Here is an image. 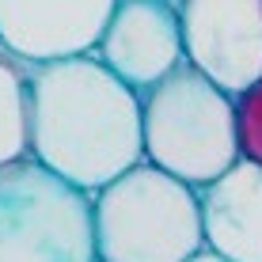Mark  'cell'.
Returning a JSON list of instances; mask_svg holds the SVG:
<instances>
[{"label": "cell", "mask_w": 262, "mask_h": 262, "mask_svg": "<svg viewBox=\"0 0 262 262\" xmlns=\"http://www.w3.org/2000/svg\"><path fill=\"white\" fill-rule=\"evenodd\" d=\"M232 129H236L239 160L262 167V80L232 95Z\"/></svg>", "instance_id": "obj_10"}, {"label": "cell", "mask_w": 262, "mask_h": 262, "mask_svg": "<svg viewBox=\"0 0 262 262\" xmlns=\"http://www.w3.org/2000/svg\"><path fill=\"white\" fill-rule=\"evenodd\" d=\"M95 262H186L202 251L198 190L133 164L92 194Z\"/></svg>", "instance_id": "obj_3"}, {"label": "cell", "mask_w": 262, "mask_h": 262, "mask_svg": "<svg viewBox=\"0 0 262 262\" xmlns=\"http://www.w3.org/2000/svg\"><path fill=\"white\" fill-rule=\"evenodd\" d=\"M141 156L186 186H205L239 160L232 129V95L186 61L137 92Z\"/></svg>", "instance_id": "obj_2"}, {"label": "cell", "mask_w": 262, "mask_h": 262, "mask_svg": "<svg viewBox=\"0 0 262 262\" xmlns=\"http://www.w3.org/2000/svg\"><path fill=\"white\" fill-rule=\"evenodd\" d=\"M27 61L0 46V167L27 156Z\"/></svg>", "instance_id": "obj_9"}, {"label": "cell", "mask_w": 262, "mask_h": 262, "mask_svg": "<svg viewBox=\"0 0 262 262\" xmlns=\"http://www.w3.org/2000/svg\"><path fill=\"white\" fill-rule=\"evenodd\" d=\"M118 0H0V46L27 65L92 53Z\"/></svg>", "instance_id": "obj_7"}, {"label": "cell", "mask_w": 262, "mask_h": 262, "mask_svg": "<svg viewBox=\"0 0 262 262\" xmlns=\"http://www.w3.org/2000/svg\"><path fill=\"white\" fill-rule=\"evenodd\" d=\"M258 4H262V0H258Z\"/></svg>", "instance_id": "obj_13"}, {"label": "cell", "mask_w": 262, "mask_h": 262, "mask_svg": "<svg viewBox=\"0 0 262 262\" xmlns=\"http://www.w3.org/2000/svg\"><path fill=\"white\" fill-rule=\"evenodd\" d=\"M0 262H95L92 194L23 156L0 167Z\"/></svg>", "instance_id": "obj_4"}, {"label": "cell", "mask_w": 262, "mask_h": 262, "mask_svg": "<svg viewBox=\"0 0 262 262\" xmlns=\"http://www.w3.org/2000/svg\"><path fill=\"white\" fill-rule=\"evenodd\" d=\"M27 156L95 194L141 164V99L95 53L27 72Z\"/></svg>", "instance_id": "obj_1"}, {"label": "cell", "mask_w": 262, "mask_h": 262, "mask_svg": "<svg viewBox=\"0 0 262 262\" xmlns=\"http://www.w3.org/2000/svg\"><path fill=\"white\" fill-rule=\"evenodd\" d=\"M183 61L221 92L239 95L262 80V4L258 0H179Z\"/></svg>", "instance_id": "obj_5"}, {"label": "cell", "mask_w": 262, "mask_h": 262, "mask_svg": "<svg viewBox=\"0 0 262 262\" xmlns=\"http://www.w3.org/2000/svg\"><path fill=\"white\" fill-rule=\"evenodd\" d=\"M186 262H224V258H221V255H213V251H205V247H202V251H198V255H190Z\"/></svg>", "instance_id": "obj_11"}, {"label": "cell", "mask_w": 262, "mask_h": 262, "mask_svg": "<svg viewBox=\"0 0 262 262\" xmlns=\"http://www.w3.org/2000/svg\"><path fill=\"white\" fill-rule=\"evenodd\" d=\"M171 4H179V0H171Z\"/></svg>", "instance_id": "obj_12"}, {"label": "cell", "mask_w": 262, "mask_h": 262, "mask_svg": "<svg viewBox=\"0 0 262 262\" xmlns=\"http://www.w3.org/2000/svg\"><path fill=\"white\" fill-rule=\"evenodd\" d=\"M92 53L125 88L144 92L183 61L179 8L171 0H118Z\"/></svg>", "instance_id": "obj_6"}, {"label": "cell", "mask_w": 262, "mask_h": 262, "mask_svg": "<svg viewBox=\"0 0 262 262\" xmlns=\"http://www.w3.org/2000/svg\"><path fill=\"white\" fill-rule=\"evenodd\" d=\"M202 247L224 262H262V167L236 160L198 186Z\"/></svg>", "instance_id": "obj_8"}]
</instances>
